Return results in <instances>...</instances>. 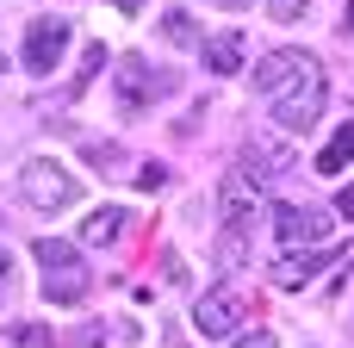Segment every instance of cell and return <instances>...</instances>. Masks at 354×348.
I'll list each match as a JSON object with an SVG mask.
<instances>
[{
	"instance_id": "23",
	"label": "cell",
	"mask_w": 354,
	"mask_h": 348,
	"mask_svg": "<svg viewBox=\"0 0 354 348\" xmlns=\"http://www.w3.org/2000/svg\"><path fill=\"white\" fill-rule=\"evenodd\" d=\"M6 274H12V262H6V249H0V293H6Z\"/></svg>"
},
{
	"instance_id": "15",
	"label": "cell",
	"mask_w": 354,
	"mask_h": 348,
	"mask_svg": "<svg viewBox=\"0 0 354 348\" xmlns=\"http://www.w3.org/2000/svg\"><path fill=\"white\" fill-rule=\"evenodd\" d=\"M249 262V230H230L224 224V237H218V268H243Z\"/></svg>"
},
{
	"instance_id": "26",
	"label": "cell",
	"mask_w": 354,
	"mask_h": 348,
	"mask_svg": "<svg viewBox=\"0 0 354 348\" xmlns=\"http://www.w3.org/2000/svg\"><path fill=\"white\" fill-rule=\"evenodd\" d=\"M0 75H6V56H0Z\"/></svg>"
},
{
	"instance_id": "14",
	"label": "cell",
	"mask_w": 354,
	"mask_h": 348,
	"mask_svg": "<svg viewBox=\"0 0 354 348\" xmlns=\"http://www.w3.org/2000/svg\"><path fill=\"white\" fill-rule=\"evenodd\" d=\"M348 162H354V125H342V131L330 137V149L317 156V174H342Z\"/></svg>"
},
{
	"instance_id": "1",
	"label": "cell",
	"mask_w": 354,
	"mask_h": 348,
	"mask_svg": "<svg viewBox=\"0 0 354 348\" xmlns=\"http://www.w3.org/2000/svg\"><path fill=\"white\" fill-rule=\"evenodd\" d=\"M324 100H330V81H324V62L317 56H305V68L274 93V125L280 131H292V137H305L311 125H317V112H324Z\"/></svg>"
},
{
	"instance_id": "5",
	"label": "cell",
	"mask_w": 354,
	"mask_h": 348,
	"mask_svg": "<svg viewBox=\"0 0 354 348\" xmlns=\"http://www.w3.org/2000/svg\"><path fill=\"white\" fill-rule=\"evenodd\" d=\"M68 19H37L31 31H25V68L31 75H56V62H62V50H68Z\"/></svg>"
},
{
	"instance_id": "21",
	"label": "cell",
	"mask_w": 354,
	"mask_h": 348,
	"mask_svg": "<svg viewBox=\"0 0 354 348\" xmlns=\"http://www.w3.org/2000/svg\"><path fill=\"white\" fill-rule=\"evenodd\" d=\"M336 212H342V218L354 224V187H342V193H336Z\"/></svg>"
},
{
	"instance_id": "9",
	"label": "cell",
	"mask_w": 354,
	"mask_h": 348,
	"mask_svg": "<svg viewBox=\"0 0 354 348\" xmlns=\"http://www.w3.org/2000/svg\"><path fill=\"white\" fill-rule=\"evenodd\" d=\"M305 56H311V50H292V44H286V50H268V56L255 62L249 87H255L261 100H274V93H280V87H286V81H292L299 68H305Z\"/></svg>"
},
{
	"instance_id": "7",
	"label": "cell",
	"mask_w": 354,
	"mask_h": 348,
	"mask_svg": "<svg viewBox=\"0 0 354 348\" xmlns=\"http://www.w3.org/2000/svg\"><path fill=\"white\" fill-rule=\"evenodd\" d=\"M292 143H299V137L280 131V125H274V131H255V137L243 143V168H255L261 181H274L280 168H292Z\"/></svg>"
},
{
	"instance_id": "17",
	"label": "cell",
	"mask_w": 354,
	"mask_h": 348,
	"mask_svg": "<svg viewBox=\"0 0 354 348\" xmlns=\"http://www.w3.org/2000/svg\"><path fill=\"white\" fill-rule=\"evenodd\" d=\"M87 162L93 168H124V149L118 143H87Z\"/></svg>"
},
{
	"instance_id": "25",
	"label": "cell",
	"mask_w": 354,
	"mask_h": 348,
	"mask_svg": "<svg viewBox=\"0 0 354 348\" xmlns=\"http://www.w3.org/2000/svg\"><path fill=\"white\" fill-rule=\"evenodd\" d=\"M212 6H249V0H212Z\"/></svg>"
},
{
	"instance_id": "13",
	"label": "cell",
	"mask_w": 354,
	"mask_h": 348,
	"mask_svg": "<svg viewBox=\"0 0 354 348\" xmlns=\"http://www.w3.org/2000/svg\"><path fill=\"white\" fill-rule=\"evenodd\" d=\"M311 274H317V255H280L274 262V286H311Z\"/></svg>"
},
{
	"instance_id": "3",
	"label": "cell",
	"mask_w": 354,
	"mask_h": 348,
	"mask_svg": "<svg viewBox=\"0 0 354 348\" xmlns=\"http://www.w3.org/2000/svg\"><path fill=\"white\" fill-rule=\"evenodd\" d=\"M19 193L37 205V212H62V205H75V174L62 168V162H50V156H37V162H25L19 168Z\"/></svg>"
},
{
	"instance_id": "2",
	"label": "cell",
	"mask_w": 354,
	"mask_h": 348,
	"mask_svg": "<svg viewBox=\"0 0 354 348\" xmlns=\"http://www.w3.org/2000/svg\"><path fill=\"white\" fill-rule=\"evenodd\" d=\"M31 255H37V268H44V299H50V305H81V299H87V262H81L75 243L37 237Z\"/></svg>"
},
{
	"instance_id": "22",
	"label": "cell",
	"mask_w": 354,
	"mask_h": 348,
	"mask_svg": "<svg viewBox=\"0 0 354 348\" xmlns=\"http://www.w3.org/2000/svg\"><path fill=\"white\" fill-rule=\"evenodd\" d=\"M336 31H342V37H354V0L342 6V25H336Z\"/></svg>"
},
{
	"instance_id": "24",
	"label": "cell",
	"mask_w": 354,
	"mask_h": 348,
	"mask_svg": "<svg viewBox=\"0 0 354 348\" xmlns=\"http://www.w3.org/2000/svg\"><path fill=\"white\" fill-rule=\"evenodd\" d=\"M112 6H124V12H137V6H143V0H112Z\"/></svg>"
},
{
	"instance_id": "8",
	"label": "cell",
	"mask_w": 354,
	"mask_h": 348,
	"mask_svg": "<svg viewBox=\"0 0 354 348\" xmlns=\"http://www.w3.org/2000/svg\"><path fill=\"white\" fill-rule=\"evenodd\" d=\"M274 230H280L286 249H317L330 237V218L317 205H274Z\"/></svg>"
},
{
	"instance_id": "6",
	"label": "cell",
	"mask_w": 354,
	"mask_h": 348,
	"mask_svg": "<svg viewBox=\"0 0 354 348\" xmlns=\"http://www.w3.org/2000/svg\"><path fill=\"white\" fill-rule=\"evenodd\" d=\"M255 205H261V174H255V168L224 174V187H218V212H224V224H230V230H249Z\"/></svg>"
},
{
	"instance_id": "18",
	"label": "cell",
	"mask_w": 354,
	"mask_h": 348,
	"mask_svg": "<svg viewBox=\"0 0 354 348\" xmlns=\"http://www.w3.org/2000/svg\"><path fill=\"white\" fill-rule=\"evenodd\" d=\"M131 181H137L143 193H162V187H168V168H162V162H143V168H137Z\"/></svg>"
},
{
	"instance_id": "12",
	"label": "cell",
	"mask_w": 354,
	"mask_h": 348,
	"mask_svg": "<svg viewBox=\"0 0 354 348\" xmlns=\"http://www.w3.org/2000/svg\"><path fill=\"white\" fill-rule=\"evenodd\" d=\"M124 224H131V218H124V205H100V212L81 224V243H87V249H112V243L124 237Z\"/></svg>"
},
{
	"instance_id": "20",
	"label": "cell",
	"mask_w": 354,
	"mask_h": 348,
	"mask_svg": "<svg viewBox=\"0 0 354 348\" xmlns=\"http://www.w3.org/2000/svg\"><path fill=\"white\" fill-rule=\"evenodd\" d=\"M230 348H280L274 330H249V336H230Z\"/></svg>"
},
{
	"instance_id": "16",
	"label": "cell",
	"mask_w": 354,
	"mask_h": 348,
	"mask_svg": "<svg viewBox=\"0 0 354 348\" xmlns=\"http://www.w3.org/2000/svg\"><path fill=\"white\" fill-rule=\"evenodd\" d=\"M162 37H168V44H193V19H187V12H168V19H162Z\"/></svg>"
},
{
	"instance_id": "4",
	"label": "cell",
	"mask_w": 354,
	"mask_h": 348,
	"mask_svg": "<svg viewBox=\"0 0 354 348\" xmlns=\"http://www.w3.org/2000/svg\"><path fill=\"white\" fill-rule=\"evenodd\" d=\"M243 318H249V299H243L236 286H212V293L193 305V330H199L205 342H230V336L243 330Z\"/></svg>"
},
{
	"instance_id": "10",
	"label": "cell",
	"mask_w": 354,
	"mask_h": 348,
	"mask_svg": "<svg viewBox=\"0 0 354 348\" xmlns=\"http://www.w3.org/2000/svg\"><path fill=\"white\" fill-rule=\"evenodd\" d=\"M156 93H168V75H156L143 56H124V62H118V100H124V112H137V106L156 100Z\"/></svg>"
},
{
	"instance_id": "19",
	"label": "cell",
	"mask_w": 354,
	"mask_h": 348,
	"mask_svg": "<svg viewBox=\"0 0 354 348\" xmlns=\"http://www.w3.org/2000/svg\"><path fill=\"white\" fill-rule=\"evenodd\" d=\"M305 6H311V0H268V12H274L280 25H292V19H305Z\"/></svg>"
},
{
	"instance_id": "11",
	"label": "cell",
	"mask_w": 354,
	"mask_h": 348,
	"mask_svg": "<svg viewBox=\"0 0 354 348\" xmlns=\"http://www.w3.org/2000/svg\"><path fill=\"white\" fill-rule=\"evenodd\" d=\"M243 50H249V37L230 25V31L205 37V50H199V56H205V68H212V75H236V68H243Z\"/></svg>"
}]
</instances>
